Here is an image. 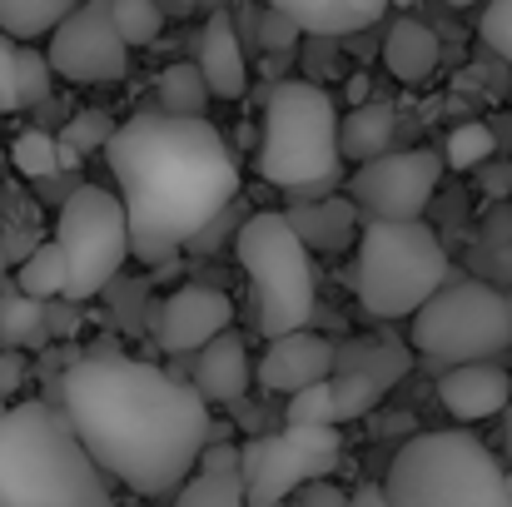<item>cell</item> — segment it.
<instances>
[{"mask_svg": "<svg viewBox=\"0 0 512 507\" xmlns=\"http://www.w3.org/2000/svg\"><path fill=\"white\" fill-rule=\"evenodd\" d=\"M289 224H294V234L309 249H348V244H358V209H353L348 194L294 204L289 209Z\"/></svg>", "mask_w": 512, "mask_h": 507, "instance_id": "obj_21", "label": "cell"}, {"mask_svg": "<svg viewBox=\"0 0 512 507\" xmlns=\"http://www.w3.org/2000/svg\"><path fill=\"white\" fill-rule=\"evenodd\" d=\"M393 145V105L383 100H363L348 105V115H339V155L353 165H368L378 155H388Z\"/></svg>", "mask_w": 512, "mask_h": 507, "instance_id": "obj_22", "label": "cell"}, {"mask_svg": "<svg viewBox=\"0 0 512 507\" xmlns=\"http://www.w3.org/2000/svg\"><path fill=\"white\" fill-rule=\"evenodd\" d=\"M105 155L130 219V259L140 264L174 259L239 199V160L204 115L150 105L115 125Z\"/></svg>", "mask_w": 512, "mask_h": 507, "instance_id": "obj_2", "label": "cell"}, {"mask_svg": "<svg viewBox=\"0 0 512 507\" xmlns=\"http://www.w3.org/2000/svg\"><path fill=\"white\" fill-rule=\"evenodd\" d=\"M35 343H45V304L20 289H0V348H35Z\"/></svg>", "mask_w": 512, "mask_h": 507, "instance_id": "obj_24", "label": "cell"}, {"mask_svg": "<svg viewBox=\"0 0 512 507\" xmlns=\"http://www.w3.org/2000/svg\"><path fill=\"white\" fill-rule=\"evenodd\" d=\"M20 388H25V358L20 348H0V408H10Z\"/></svg>", "mask_w": 512, "mask_h": 507, "instance_id": "obj_38", "label": "cell"}, {"mask_svg": "<svg viewBox=\"0 0 512 507\" xmlns=\"http://www.w3.org/2000/svg\"><path fill=\"white\" fill-rule=\"evenodd\" d=\"M383 493L388 507H512L508 468L463 428L408 438L388 463Z\"/></svg>", "mask_w": 512, "mask_h": 507, "instance_id": "obj_5", "label": "cell"}, {"mask_svg": "<svg viewBox=\"0 0 512 507\" xmlns=\"http://www.w3.org/2000/svg\"><path fill=\"white\" fill-rule=\"evenodd\" d=\"M343 507H388V493H383L378 483H363V488H353V493H348V503Z\"/></svg>", "mask_w": 512, "mask_h": 507, "instance_id": "obj_41", "label": "cell"}, {"mask_svg": "<svg viewBox=\"0 0 512 507\" xmlns=\"http://www.w3.org/2000/svg\"><path fill=\"white\" fill-rule=\"evenodd\" d=\"M388 5H413V0H388Z\"/></svg>", "mask_w": 512, "mask_h": 507, "instance_id": "obj_46", "label": "cell"}, {"mask_svg": "<svg viewBox=\"0 0 512 507\" xmlns=\"http://www.w3.org/2000/svg\"><path fill=\"white\" fill-rule=\"evenodd\" d=\"M160 110H170V115H204L209 110V85H204V75H199V65H165V75H160V100H155Z\"/></svg>", "mask_w": 512, "mask_h": 507, "instance_id": "obj_27", "label": "cell"}, {"mask_svg": "<svg viewBox=\"0 0 512 507\" xmlns=\"http://www.w3.org/2000/svg\"><path fill=\"white\" fill-rule=\"evenodd\" d=\"M234 254H239L249 289H254L259 334L279 338L294 334V329H309V319L319 309V289H314L309 244L294 234L289 214H279V209L249 214L234 234Z\"/></svg>", "mask_w": 512, "mask_h": 507, "instance_id": "obj_7", "label": "cell"}, {"mask_svg": "<svg viewBox=\"0 0 512 507\" xmlns=\"http://www.w3.org/2000/svg\"><path fill=\"white\" fill-rule=\"evenodd\" d=\"M438 55H443L438 30L423 25V20H413V15H398L388 25V35H383V65L403 85H428L433 70H438Z\"/></svg>", "mask_w": 512, "mask_h": 507, "instance_id": "obj_20", "label": "cell"}, {"mask_svg": "<svg viewBox=\"0 0 512 507\" xmlns=\"http://www.w3.org/2000/svg\"><path fill=\"white\" fill-rule=\"evenodd\" d=\"M343 458L339 428H279L264 438H249L239 448V478L249 507L289 503L304 483L329 478Z\"/></svg>", "mask_w": 512, "mask_h": 507, "instance_id": "obj_10", "label": "cell"}, {"mask_svg": "<svg viewBox=\"0 0 512 507\" xmlns=\"http://www.w3.org/2000/svg\"><path fill=\"white\" fill-rule=\"evenodd\" d=\"M65 254H60V244L55 239H45V244H35L20 264H15V289L20 294H30V299H60L65 294Z\"/></svg>", "mask_w": 512, "mask_h": 507, "instance_id": "obj_23", "label": "cell"}, {"mask_svg": "<svg viewBox=\"0 0 512 507\" xmlns=\"http://www.w3.org/2000/svg\"><path fill=\"white\" fill-rule=\"evenodd\" d=\"M438 179H443V155H433V150H388V155L353 169L348 199L368 219H423Z\"/></svg>", "mask_w": 512, "mask_h": 507, "instance_id": "obj_12", "label": "cell"}, {"mask_svg": "<svg viewBox=\"0 0 512 507\" xmlns=\"http://www.w3.org/2000/svg\"><path fill=\"white\" fill-rule=\"evenodd\" d=\"M348 100H353V105L368 100V75H353V80H348Z\"/></svg>", "mask_w": 512, "mask_h": 507, "instance_id": "obj_42", "label": "cell"}, {"mask_svg": "<svg viewBox=\"0 0 512 507\" xmlns=\"http://www.w3.org/2000/svg\"><path fill=\"white\" fill-rule=\"evenodd\" d=\"M269 10L289 15L304 35H353L388 15V0H269Z\"/></svg>", "mask_w": 512, "mask_h": 507, "instance_id": "obj_19", "label": "cell"}, {"mask_svg": "<svg viewBox=\"0 0 512 507\" xmlns=\"http://www.w3.org/2000/svg\"><path fill=\"white\" fill-rule=\"evenodd\" d=\"M448 5H458V10H463V5H483V0H448Z\"/></svg>", "mask_w": 512, "mask_h": 507, "instance_id": "obj_44", "label": "cell"}, {"mask_svg": "<svg viewBox=\"0 0 512 507\" xmlns=\"http://www.w3.org/2000/svg\"><path fill=\"white\" fill-rule=\"evenodd\" d=\"M45 60L60 80L70 85H110L125 80L130 70V45L120 40L115 20H110V0H80L45 45Z\"/></svg>", "mask_w": 512, "mask_h": 507, "instance_id": "obj_11", "label": "cell"}, {"mask_svg": "<svg viewBox=\"0 0 512 507\" xmlns=\"http://www.w3.org/2000/svg\"><path fill=\"white\" fill-rule=\"evenodd\" d=\"M408 343L433 363H488L512 348V299L483 279H453L408 314Z\"/></svg>", "mask_w": 512, "mask_h": 507, "instance_id": "obj_8", "label": "cell"}, {"mask_svg": "<svg viewBox=\"0 0 512 507\" xmlns=\"http://www.w3.org/2000/svg\"><path fill=\"white\" fill-rule=\"evenodd\" d=\"M194 468H204V473H239V448H234V443H214V438H209Z\"/></svg>", "mask_w": 512, "mask_h": 507, "instance_id": "obj_40", "label": "cell"}, {"mask_svg": "<svg viewBox=\"0 0 512 507\" xmlns=\"http://www.w3.org/2000/svg\"><path fill=\"white\" fill-rule=\"evenodd\" d=\"M508 448H512V403H508Z\"/></svg>", "mask_w": 512, "mask_h": 507, "instance_id": "obj_45", "label": "cell"}, {"mask_svg": "<svg viewBox=\"0 0 512 507\" xmlns=\"http://www.w3.org/2000/svg\"><path fill=\"white\" fill-rule=\"evenodd\" d=\"M65 254V299L90 304L95 294H105L125 259H130V219L115 189L105 184H75L60 199L55 214V234H50Z\"/></svg>", "mask_w": 512, "mask_h": 507, "instance_id": "obj_9", "label": "cell"}, {"mask_svg": "<svg viewBox=\"0 0 512 507\" xmlns=\"http://www.w3.org/2000/svg\"><path fill=\"white\" fill-rule=\"evenodd\" d=\"M408 368H413L408 348H403V343H388V338H358V343H348L343 353H334L329 388H334V413H339V423L373 413L378 398H383Z\"/></svg>", "mask_w": 512, "mask_h": 507, "instance_id": "obj_13", "label": "cell"}, {"mask_svg": "<svg viewBox=\"0 0 512 507\" xmlns=\"http://www.w3.org/2000/svg\"><path fill=\"white\" fill-rule=\"evenodd\" d=\"M50 403H60L100 473L140 498H170L214 438L209 403L194 383L125 353L65 363Z\"/></svg>", "mask_w": 512, "mask_h": 507, "instance_id": "obj_1", "label": "cell"}, {"mask_svg": "<svg viewBox=\"0 0 512 507\" xmlns=\"http://www.w3.org/2000/svg\"><path fill=\"white\" fill-rule=\"evenodd\" d=\"M453 264L423 219H368L358 234V304L373 319H408L423 309Z\"/></svg>", "mask_w": 512, "mask_h": 507, "instance_id": "obj_6", "label": "cell"}, {"mask_svg": "<svg viewBox=\"0 0 512 507\" xmlns=\"http://www.w3.org/2000/svg\"><path fill=\"white\" fill-rule=\"evenodd\" d=\"M334 343L329 338H319L314 329H294V334H279L269 338V348H264V358H259V368H254V378H259V388L264 393H299V388H309V383H324L329 373H334Z\"/></svg>", "mask_w": 512, "mask_h": 507, "instance_id": "obj_14", "label": "cell"}, {"mask_svg": "<svg viewBox=\"0 0 512 507\" xmlns=\"http://www.w3.org/2000/svg\"><path fill=\"white\" fill-rule=\"evenodd\" d=\"M343 503H348V493L334 488L329 478H314V483H304V488L289 498V507H343Z\"/></svg>", "mask_w": 512, "mask_h": 507, "instance_id": "obj_37", "label": "cell"}, {"mask_svg": "<svg viewBox=\"0 0 512 507\" xmlns=\"http://www.w3.org/2000/svg\"><path fill=\"white\" fill-rule=\"evenodd\" d=\"M80 314H85V304H75V299H45V338H75L80 334Z\"/></svg>", "mask_w": 512, "mask_h": 507, "instance_id": "obj_35", "label": "cell"}, {"mask_svg": "<svg viewBox=\"0 0 512 507\" xmlns=\"http://www.w3.org/2000/svg\"><path fill=\"white\" fill-rule=\"evenodd\" d=\"M284 423H289V428H339L329 378H324V383H309V388H299V393H289Z\"/></svg>", "mask_w": 512, "mask_h": 507, "instance_id": "obj_30", "label": "cell"}, {"mask_svg": "<svg viewBox=\"0 0 512 507\" xmlns=\"http://www.w3.org/2000/svg\"><path fill=\"white\" fill-rule=\"evenodd\" d=\"M5 269H10V259H5V244H0V289H5Z\"/></svg>", "mask_w": 512, "mask_h": 507, "instance_id": "obj_43", "label": "cell"}, {"mask_svg": "<svg viewBox=\"0 0 512 507\" xmlns=\"http://www.w3.org/2000/svg\"><path fill=\"white\" fill-rule=\"evenodd\" d=\"M493 150H498V135H493L483 120H468V125H458V130L448 135V145H443V165L483 169L488 160H493Z\"/></svg>", "mask_w": 512, "mask_h": 507, "instance_id": "obj_29", "label": "cell"}, {"mask_svg": "<svg viewBox=\"0 0 512 507\" xmlns=\"http://www.w3.org/2000/svg\"><path fill=\"white\" fill-rule=\"evenodd\" d=\"M110 20L120 30V40L130 50L140 45H155L160 30H165V5L160 0H110Z\"/></svg>", "mask_w": 512, "mask_h": 507, "instance_id": "obj_28", "label": "cell"}, {"mask_svg": "<svg viewBox=\"0 0 512 507\" xmlns=\"http://www.w3.org/2000/svg\"><path fill=\"white\" fill-rule=\"evenodd\" d=\"M508 488H512V468H508Z\"/></svg>", "mask_w": 512, "mask_h": 507, "instance_id": "obj_47", "label": "cell"}, {"mask_svg": "<svg viewBox=\"0 0 512 507\" xmlns=\"http://www.w3.org/2000/svg\"><path fill=\"white\" fill-rule=\"evenodd\" d=\"M478 35L488 40V50H493V55H503V60L512 65V0H483Z\"/></svg>", "mask_w": 512, "mask_h": 507, "instance_id": "obj_34", "label": "cell"}, {"mask_svg": "<svg viewBox=\"0 0 512 507\" xmlns=\"http://www.w3.org/2000/svg\"><path fill=\"white\" fill-rule=\"evenodd\" d=\"M259 35H264V45H269V50H289V45H294V40H299L304 30H299V25H294L289 15L269 10V15H264V25H259Z\"/></svg>", "mask_w": 512, "mask_h": 507, "instance_id": "obj_39", "label": "cell"}, {"mask_svg": "<svg viewBox=\"0 0 512 507\" xmlns=\"http://www.w3.org/2000/svg\"><path fill=\"white\" fill-rule=\"evenodd\" d=\"M0 507H115L110 478L50 398L0 408Z\"/></svg>", "mask_w": 512, "mask_h": 507, "instance_id": "obj_3", "label": "cell"}, {"mask_svg": "<svg viewBox=\"0 0 512 507\" xmlns=\"http://www.w3.org/2000/svg\"><path fill=\"white\" fill-rule=\"evenodd\" d=\"M10 165L20 169L25 179H50V174H60L55 135H45V130H25V135H15V145H10Z\"/></svg>", "mask_w": 512, "mask_h": 507, "instance_id": "obj_31", "label": "cell"}, {"mask_svg": "<svg viewBox=\"0 0 512 507\" xmlns=\"http://www.w3.org/2000/svg\"><path fill=\"white\" fill-rule=\"evenodd\" d=\"M229 324H234L229 294L189 284V289L170 294L165 309H160V348L165 353H199L209 338L229 334Z\"/></svg>", "mask_w": 512, "mask_h": 507, "instance_id": "obj_15", "label": "cell"}, {"mask_svg": "<svg viewBox=\"0 0 512 507\" xmlns=\"http://www.w3.org/2000/svg\"><path fill=\"white\" fill-rule=\"evenodd\" d=\"M15 75H20V110L50 100V75H55V70H50L45 50H35V45L20 40V50H15Z\"/></svg>", "mask_w": 512, "mask_h": 507, "instance_id": "obj_33", "label": "cell"}, {"mask_svg": "<svg viewBox=\"0 0 512 507\" xmlns=\"http://www.w3.org/2000/svg\"><path fill=\"white\" fill-rule=\"evenodd\" d=\"M15 50H20V40L0 30V110H20V75H15Z\"/></svg>", "mask_w": 512, "mask_h": 507, "instance_id": "obj_36", "label": "cell"}, {"mask_svg": "<svg viewBox=\"0 0 512 507\" xmlns=\"http://www.w3.org/2000/svg\"><path fill=\"white\" fill-rule=\"evenodd\" d=\"M0 165H5V155H0Z\"/></svg>", "mask_w": 512, "mask_h": 507, "instance_id": "obj_49", "label": "cell"}, {"mask_svg": "<svg viewBox=\"0 0 512 507\" xmlns=\"http://www.w3.org/2000/svg\"><path fill=\"white\" fill-rule=\"evenodd\" d=\"M80 0H0V30L15 40H40L50 35Z\"/></svg>", "mask_w": 512, "mask_h": 507, "instance_id": "obj_25", "label": "cell"}, {"mask_svg": "<svg viewBox=\"0 0 512 507\" xmlns=\"http://www.w3.org/2000/svg\"><path fill=\"white\" fill-rule=\"evenodd\" d=\"M199 75L209 85V100H239L249 90V65L239 50V30L229 15H209L204 40H199Z\"/></svg>", "mask_w": 512, "mask_h": 507, "instance_id": "obj_18", "label": "cell"}, {"mask_svg": "<svg viewBox=\"0 0 512 507\" xmlns=\"http://www.w3.org/2000/svg\"><path fill=\"white\" fill-rule=\"evenodd\" d=\"M170 507H249L239 473H204L194 468L170 493Z\"/></svg>", "mask_w": 512, "mask_h": 507, "instance_id": "obj_26", "label": "cell"}, {"mask_svg": "<svg viewBox=\"0 0 512 507\" xmlns=\"http://www.w3.org/2000/svg\"><path fill=\"white\" fill-rule=\"evenodd\" d=\"M249 383H254V358H249L244 338L234 329L209 338L199 348V358H194V393L204 403H239L249 393Z\"/></svg>", "mask_w": 512, "mask_h": 507, "instance_id": "obj_17", "label": "cell"}, {"mask_svg": "<svg viewBox=\"0 0 512 507\" xmlns=\"http://www.w3.org/2000/svg\"><path fill=\"white\" fill-rule=\"evenodd\" d=\"M259 120H264L259 125V155H254L259 179H269L274 189H289L299 199L339 184V105L324 85L279 80L264 95Z\"/></svg>", "mask_w": 512, "mask_h": 507, "instance_id": "obj_4", "label": "cell"}, {"mask_svg": "<svg viewBox=\"0 0 512 507\" xmlns=\"http://www.w3.org/2000/svg\"><path fill=\"white\" fill-rule=\"evenodd\" d=\"M110 135H115V120H110L105 110H80V115L65 125V135H55V140L85 160V155L105 150V145H110Z\"/></svg>", "mask_w": 512, "mask_h": 507, "instance_id": "obj_32", "label": "cell"}, {"mask_svg": "<svg viewBox=\"0 0 512 507\" xmlns=\"http://www.w3.org/2000/svg\"><path fill=\"white\" fill-rule=\"evenodd\" d=\"M438 398H443V408H448L458 423L498 418L512 403V373L498 368L493 358H488V363H453V368L438 378Z\"/></svg>", "mask_w": 512, "mask_h": 507, "instance_id": "obj_16", "label": "cell"}, {"mask_svg": "<svg viewBox=\"0 0 512 507\" xmlns=\"http://www.w3.org/2000/svg\"><path fill=\"white\" fill-rule=\"evenodd\" d=\"M269 507H289V503H269Z\"/></svg>", "mask_w": 512, "mask_h": 507, "instance_id": "obj_48", "label": "cell"}]
</instances>
